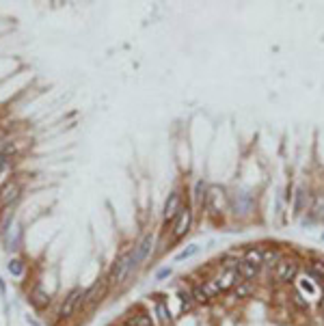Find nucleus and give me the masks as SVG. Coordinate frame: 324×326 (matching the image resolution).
<instances>
[{
  "label": "nucleus",
  "instance_id": "obj_12",
  "mask_svg": "<svg viewBox=\"0 0 324 326\" xmlns=\"http://www.w3.org/2000/svg\"><path fill=\"white\" fill-rule=\"evenodd\" d=\"M238 273H240V277L245 279V281H251V279H255L259 275V266L249 264L247 259H240L238 261Z\"/></svg>",
  "mask_w": 324,
  "mask_h": 326
},
{
  "label": "nucleus",
  "instance_id": "obj_16",
  "mask_svg": "<svg viewBox=\"0 0 324 326\" xmlns=\"http://www.w3.org/2000/svg\"><path fill=\"white\" fill-rule=\"evenodd\" d=\"M251 292H253V283H251V281H242V283H238L236 287H233L236 298H249Z\"/></svg>",
  "mask_w": 324,
  "mask_h": 326
},
{
  "label": "nucleus",
  "instance_id": "obj_8",
  "mask_svg": "<svg viewBox=\"0 0 324 326\" xmlns=\"http://www.w3.org/2000/svg\"><path fill=\"white\" fill-rule=\"evenodd\" d=\"M17 195H20V186L17 184H7L3 190H0V207H7V205H11L15 199H17Z\"/></svg>",
  "mask_w": 324,
  "mask_h": 326
},
{
  "label": "nucleus",
  "instance_id": "obj_19",
  "mask_svg": "<svg viewBox=\"0 0 324 326\" xmlns=\"http://www.w3.org/2000/svg\"><path fill=\"white\" fill-rule=\"evenodd\" d=\"M179 296V303H182V313H186V311H191L193 309V305H195V298H193V294L191 292H179L177 294Z\"/></svg>",
  "mask_w": 324,
  "mask_h": 326
},
{
  "label": "nucleus",
  "instance_id": "obj_14",
  "mask_svg": "<svg viewBox=\"0 0 324 326\" xmlns=\"http://www.w3.org/2000/svg\"><path fill=\"white\" fill-rule=\"evenodd\" d=\"M191 294H193V298H195V303H199V305H208V303L212 301V296L208 294V289H205V285H203V283L193 285Z\"/></svg>",
  "mask_w": 324,
  "mask_h": 326
},
{
  "label": "nucleus",
  "instance_id": "obj_25",
  "mask_svg": "<svg viewBox=\"0 0 324 326\" xmlns=\"http://www.w3.org/2000/svg\"><path fill=\"white\" fill-rule=\"evenodd\" d=\"M171 273H173V270H171L169 266H167V268H160L158 273H156V281H162V279H167V277H171Z\"/></svg>",
  "mask_w": 324,
  "mask_h": 326
},
{
  "label": "nucleus",
  "instance_id": "obj_23",
  "mask_svg": "<svg viewBox=\"0 0 324 326\" xmlns=\"http://www.w3.org/2000/svg\"><path fill=\"white\" fill-rule=\"evenodd\" d=\"M195 201H197V205H203V201H205V184L203 182H199L195 188Z\"/></svg>",
  "mask_w": 324,
  "mask_h": 326
},
{
  "label": "nucleus",
  "instance_id": "obj_2",
  "mask_svg": "<svg viewBox=\"0 0 324 326\" xmlns=\"http://www.w3.org/2000/svg\"><path fill=\"white\" fill-rule=\"evenodd\" d=\"M151 249H154V233L143 235V240H141L137 247H134V251H132V266L137 268L139 264H143V261L149 257Z\"/></svg>",
  "mask_w": 324,
  "mask_h": 326
},
{
  "label": "nucleus",
  "instance_id": "obj_7",
  "mask_svg": "<svg viewBox=\"0 0 324 326\" xmlns=\"http://www.w3.org/2000/svg\"><path fill=\"white\" fill-rule=\"evenodd\" d=\"M182 212V195L179 193H171L167 203H165V221H171Z\"/></svg>",
  "mask_w": 324,
  "mask_h": 326
},
{
  "label": "nucleus",
  "instance_id": "obj_26",
  "mask_svg": "<svg viewBox=\"0 0 324 326\" xmlns=\"http://www.w3.org/2000/svg\"><path fill=\"white\" fill-rule=\"evenodd\" d=\"M294 303L299 305V307H303V309H307V303L303 301V296H301V292H296V294H294Z\"/></svg>",
  "mask_w": 324,
  "mask_h": 326
},
{
  "label": "nucleus",
  "instance_id": "obj_11",
  "mask_svg": "<svg viewBox=\"0 0 324 326\" xmlns=\"http://www.w3.org/2000/svg\"><path fill=\"white\" fill-rule=\"evenodd\" d=\"M31 303L37 307V309H43V307H48V303H50V296H48V292L43 289L41 285H37L33 289V294H31Z\"/></svg>",
  "mask_w": 324,
  "mask_h": 326
},
{
  "label": "nucleus",
  "instance_id": "obj_4",
  "mask_svg": "<svg viewBox=\"0 0 324 326\" xmlns=\"http://www.w3.org/2000/svg\"><path fill=\"white\" fill-rule=\"evenodd\" d=\"M83 292L80 289H74V292H69V296L63 301V305H61V311H59V315L61 318H71L74 315V311L78 309V305H80V301H83Z\"/></svg>",
  "mask_w": 324,
  "mask_h": 326
},
{
  "label": "nucleus",
  "instance_id": "obj_20",
  "mask_svg": "<svg viewBox=\"0 0 324 326\" xmlns=\"http://www.w3.org/2000/svg\"><path fill=\"white\" fill-rule=\"evenodd\" d=\"M130 326H154V322H151V315L147 313H137L130 318Z\"/></svg>",
  "mask_w": 324,
  "mask_h": 326
},
{
  "label": "nucleus",
  "instance_id": "obj_10",
  "mask_svg": "<svg viewBox=\"0 0 324 326\" xmlns=\"http://www.w3.org/2000/svg\"><path fill=\"white\" fill-rule=\"evenodd\" d=\"M307 275H309L313 281H318L320 285H324V261H322V259H313V261H309Z\"/></svg>",
  "mask_w": 324,
  "mask_h": 326
},
{
  "label": "nucleus",
  "instance_id": "obj_1",
  "mask_svg": "<svg viewBox=\"0 0 324 326\" xmlns=\"http://www.w3.org/2000/svg\"><path fill=\"white\" fill-rule=\"evenodd\" d=\"M132 270H134V266H132V253H125V255H121L119 259L115 261L108 283H113V285H115V283H123V279L128 277Z\"/></svg>",
  "mask_w": 324,
  "mask_h": 326
},
{
  "label": "nucleus",
  "instance_id": "obj_22",
  "mask_svg": "<svg viewBox=\"0 0 324 326\" xmlns=\"http://www.w3.org/2000/svg\"><path fill=\"white\" fill-rule=\"evenodd\" d=\"M9 273H11L13 277H20L22 275V270H24V266H22V261L20 259H11V261H9Z\"/></svg>",
  "mask_w": 324,
  "mask_h": 326
},
{
  "label": "nucleus",
  "instance_id": "obj_17",
  "mask_svg": "<svg viewBox=\"0 0 324 326\" xmlns=\"http://www.w3.org/2000/svg\"><path fill=\"white\" fill-rule=\"evenodd\" d=\"M156 315H158V318H160V322H171V311H169V305L165 303V301H162V298H160V301L156 303Z\"/></svg>",
  "mask_w": 324,
  "mask_h": 326
},
{
  "label": "nucleus",
  "instance_id": "obj_18",
  "mask_svg": "<svg viewBox=\"0 0 324 326\" xmlns=\"http://www.w3.org/2000/svg\"><path fill=\"white\" fill-rule=\"evenodd\" d=\"M245 259L249 261V264L262 268V249H249V251L245 253Z\"/></svg>",
  "mask_w": 324,
  "mask_h": 326
},
{
  "label": "nucleus",
  "instance_id": "obj_24",
  "mask_svg": "<svg viewBox=\"0 0 324 326\" xmlns=\"http://www.w3.org/2000/svg\"><path fill=\"white\" fill-rule=\"evenodd\" d=\"M9 173H11V162H9V165H3V167H0V186L7 182V175H9Z\"/></svg>",
  "mask_w": 324,
  "mask_h": 326
},
{
  "label": "nucleus",
  "instance_id": "obj_3",
  "mask_svg": "<svg viewBox=\"0 0 324 326\" xmlns=\"http://www.w3.org/2000/svg\"><path fill=\"white\" fill-rule=\"evenodd\" d=\"M299 277V264L294 259H281L277 266V279L283 281V283H292V281Z\"/></svg>",
  "mask_w": 324,
  "mask_h": 326
},
{
  "label": "nucleus",
  "instance_id": "obj_13",
  "mask_svg": "<svg viewBox=\"0 0 324 326\" xmlns=\"http://www.w3.org/2000/svg\"><path fill=\"white\" fill-rule=\"evenodd\" d=\"M281 253H279L277 249H262V266H279V261H281Z\"/></svg>",
  "mask_w": 324,
  "mask_h": 326
},
{
  "label": "nucleus",
  "instance_id": "obj_5",
  "mask_svg": "<svg viewBox=\"0 0 324 326\" xmlns=\"http://www.w3.org/2000/svg\"><path fill=\"white\" fill-rule=\"evenodd\" d=\"M175 227H173V235L175 238H182V235H186L188 233V229H191V223H193V212L188 210H184L182 207V212H179L177 216H175Z\"/></svg>",
  "mask_w": 324,
  "mask_h": 326
},
{
  "label": "nucleus",
  "instance_id": "obj_9",
  "mask_svg": "<svg viewBox=\"0 0 324 326\" xmlns=\"http://www.w3.org/2000/svg\"><path fill=\"white\" fill-rule=\"evenodd\" d=\"M233 207H236V214H249L251 207H253V199L247 193H240L233 199Z\"/></svg>",
  "mask_w": 324,
  "mask_h": 326
},
{
  "label": "nucleus",
  "instance_id": "obj_27",
  "mask_svg": "<svg viewBox=\"0 0 324 326\" xmlns=\"http://www.w3.org/2000/svg\"><path fill=\"white\" fill-rule=\"evenodd\" d=\"M320 307L324 309V285H322V298H320Z\"/></svg>",
  "mask_w": 324,
  "mask_h": 326
},
{
  "label": "nucleus",
  "instance_id": "obj_6",
  "mask_svg": "<svg viewBox=\"0 0 324 326\" xmlns=\"http://www.w3.org/2000/svg\"><path fill=\"white\" fill-rule=\"evenodd\" d=\"M106 279H100V281H95V283L91 285V287H89L87 289V292H85V303L87 305H95L97 301H102V296H104V292H106Z\"/></svg>",
  "mask_w": 324,
  "mask_h": 326
},
{
  "label": "nucleus",
  "instance_id": "obj_21",
  "mask_svg": "<svg viewBox=\"0 0 324 326\" xmlns=\"http://www.w3.org/2000/svg\"><path fill=\"white\" fill-rule=\"evenodd\" d=\"M305 207V190L299 188L296 190V201H294V216H301Z\"/></svg>",
  "mask_w": 324,
  "mask_h": 326
},
{
  "label": "nucleus",
  "instance_id": "obj_15",
  "mask_svg": "<svg viewBox=\"0 0 324 326\" xmlns=\"http://www.w3.org/2000/svg\"><path fill=\"white\" fill-rule=\"evenodd\" d=\"M199 249H201L199 244H188L186 249H182V251H179L177 255H175V261H186V259H191V257H195L197 253H199Z\"/></svg>",
  "mask_w": 324,
  "mask_h": 326
}]
</instances>
